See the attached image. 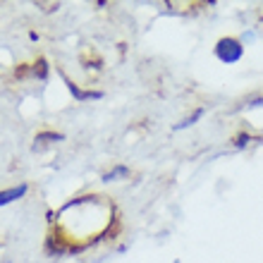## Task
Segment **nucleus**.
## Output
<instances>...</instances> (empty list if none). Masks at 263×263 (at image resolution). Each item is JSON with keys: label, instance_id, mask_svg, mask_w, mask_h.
Returning <instances> with one entry per match:
<instances>
[{"label": "nucleus", "instance_id": "f257e3e1", "mask_svg": "<svg viewBox=\"0 0 263 263\" xmlns=\"http://www.w3.org/2000/svg\"><path fill=\"white\" fill-rule=\"evenodd\" d=\"M115 222V206L108 196H77L67 201L55 213L48 242H63L65 249H86L91 244L105 239Z\"/></svg>", "mask_w": 263, "mask_h": 263}, {"label": "nucleus", "instance_id": "f03ea898", "mask_svg": "<svg viewBox=\"0 0 263 263\" xmlns=\"http://www.w3.org/2000/svg\"><path fill=\"white\" fill-rule=\"evenodd\" d=\"M215 58L225 65H232V63H239L244 55V43L235 36H222L220 41L215 43Z\"/></svg>", "mask_w": 263, "mask_h": 263}, {"label": "nucleus", "instance_id": "7ed1b4c3", "mask_svg": "<svg viewBox=\"0 0 263 263\" xmlns=\"http://www.w3.org/2000/svg\"><path fill=\"white\" fill-rule=\"evenodd\" d=\"M63 79H65V84H67V91L74 96V101L77 103H86V101H98V98H103L105 93L103 91H93V89H82L79 84H74L69 77H65L63 74Z\"/></svg>", "mask_w": 263, "mask_h": 263}, {"label": "nucleus", "instance_id": "20e7f679", "mask_svg": "<svg viewBox=\"0 0 263 263\" xmlns=\"http://www.w3.org/2000/svg\"><path fill=\"white\" fill-rule=\"evenodd\" d=\"M29 192V184L27 182H22V184H17V187H7V189H0V206H10V203H14V201L24 199Z\"/></svg>", "mask_w": 263, "mask_h": 263}, {"label": "nucleus", "instance_id": "39448f33", "mask_svg": "<svg viewBox=\"0 0 263 263\" xmlns=\"http://www.w3.org/2000/svg\"><path fill=\"white\" fill-rule=\"evenodd\" d=\"M58 141H65V134L63 132H53V129H43L39 132L34 137V151L41 148L43 144H58Z\"/></svg>", "mask_w": 263, "mask_h": 263}, {"label": "nucleus", "instance_id": "423d86ee", "mask_svg": "<svg viewBox=\"0 0 263 263\" xmlns=\"http://www.w3.org/2000/svg\"><path fill=\"white\" fill-rule=\"evenodd\" d=\"M48 74H50V65L46 58H36V63L31 65V77L39 79V82H48Z\"/></svg>", "mask_w": 263, "mask_h": 263}, {"label": "nucleus", "instance_id": "0eeeda50", "mask_svg": "<svg viewBox=\"0 0 263 263\" xmlns=\"http://www.w3.org/2000/svg\"><path fill=\"white\" fill-rule=\"evenodd\" d=\"M132 175V170L127 165H115L112 170H108V173L103 175V182H118V180H127Z\"/></svg>", "mask_w": 263, "mask_h": 263}, {"label": "nucleus", "instance_id": "6e6552de", "mask_svg": "<svg viewBox=\"0 0 263 263\" xmlns=\"http://www.w3.org/2000/svg\"><path fill=\"white\" fill-rule=\"evenodd\" d=\"M203 115H206V108H196V110L192 112L189 118H184V120H182V122H177V125H175L173 129H175V132H182V129H187V127L196 125V120H201V118H203Z\"/></svg>", "mask_w": 263, "mask_h": 263}, {"label": "nucleus", "instance_id": "1a4fd4ad", "mask_svg": "<svg viewBox=\"0 0 263 263\" xmlns=\"http://www.w3.org/2000/svg\"><path fill=\"white\" fill-rule=\"evenodd\" d=\"M249 141H251V137H249V134H244V132H242V134H237V137L232 139V144H235V148H244V146L249 144Z\"/></svg>", "mask_w": 263, "mask_h": 263}, {"label": "nucleus", "instance_id": "9d476101", "mask_svg": "<svg viewBox=\"0 0 263 263\" xmlns=\"http://www.w3.org/2000/svg\"><path fill=\"white\" fill-rule=\"evenodd\" d=\"M14 77H17V79H27V77H31V67H29V65H22V67L14 69Z\"/></svg>", "mask_w": 263, "mask_h": 263}, {"label": "nucleus", "instance_id": "9b49d317", "mask_svg": "<svg viewBox=\"0 0 263 263\" xmlns=\"http://www.w3.org/2000/svg\"><path fill=\"white\" fill-rule=\"evenodd\" d=\"M249 105H251V108H256V105H263V98H254Z\"/></svg>", "mask_w": 263, "mask_h": 263}]
</instances>
